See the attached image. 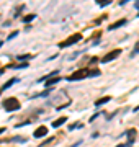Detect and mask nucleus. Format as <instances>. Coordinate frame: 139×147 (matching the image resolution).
I'll use <instances>...</instances> for the list:
<instances>
[{
    "mask_svg": "<svg viewBox=\"0 0 139 147\" xmlns=\"http://www.w3.org/2000/svg\"><path fill=\"white\" fill-rule=\"evenodd\" d=\"M136 54H139V43L136 44V47L132 49V52H131V56H136Z\"/></svg>",
    "mask_w": 139,
    "mask_h": 147,
    "instance_id": "obj_14",
    "label": "nucleus"
},
{
    "mask_svg": "<svg viewBox=\"0 0 139 147\" xmlns=\"http://www.w3.org/2000/svg\"><path fill=\"white\" fill-rule=\"evenodd\" d=\"M110 2H111V0H98V2H97V3H98L100 7H106V5H108V3H110Z\"/></svg>",
    "mask_w": 139,
    "mask_h": 147,
    "instance_id": "obj_12",
    "label": "nucleus"
},
{
    "mask_svg": "<svg viewBox=\"0 0 139 147\" xmlns=\"http://www.w3.org/2000/svg\"><path fill=\"white\" fill-rule=\"evenodd\" d=\"M111 100L110 96H105V98H100V100L95 101V106H101V105H105V103H108V101Z\"/></svg>",
    "mask_w": 139,
    "mask_h": 147,
    "instance_id": "obj_6",
    "label": "nucleus"
},
{
    "mask_svg": "<svg viewBox=\"0 0 139 147\" xmlns=\"http://www.w3.org/2000/svg\"><path fill=\"white\" fill-rule=\"evenodd\" d=\"M134 111H139V106H136V108H134Z\"/></svg>",
    "mask_w": 139,
    "mask_h": 147,
    "instance_id": "obj_19",
    "label": "nucleus"
},
{
    "mask_svg": "<svg viewBox=\"0 0 139 147\" xmlns=\"http://www.w3.org/2000/svg\"><path fill=\"white\" fill-rule=\"evenodd\" d=\"M51 142H53V137H49V139H47V140H44V142H43V144H41V146H49V144H51Z\"/></svg>",
    "mask_w": 139,
    "mask_h": 147,
    "instance_id": "obj_16",
    "label": "nucleus"
},
{
    "mask_svg": "<svg viewBox=\"0 0 139 147\" xmlns=\"http://www.w3.org/2000/svg\"><path fill=\"white\" fill-rule=\"evenodd\" d=\"M136 8H139V3H136Z\"/></svg>",
    "mask_w": 139,
    "mask_h": 147,
    "instance_id": "obj_20",
    "label": "nucleus"
},
{
    "mask_svg": "<svg viewBox=\"0 0 139 147\" xmlns=\"http://www.w3.org/2000/svg\"><path fill=\"white\" fill-rule=\"evenodd\" d=\"M59 80H62V79H59V77H53V79L46 80V87H51V85H54V83H57Z\"/></svg>",
    "mask_w": 139,
    "mask_h": 147,
    "instance_id": "obj_9",
    "label": "nucleus"
},
{
    "mask_svg": "<svg viewBox=\"0 0 139 147\" xmlns=\"http://www.w3.org/2000/svg\"><path fill=\"white\" fill-rule=\"evenodd\" d=\"M16 36H18V31H15V33H12V34H10V36H8V39H7V41L13 39V38H16Z\"/></svg>",
    "mask_w": 139,
    "mask_h": 147,
    "instance_id": "obj_15",
    "label": "nucleus"
},
{
    "mask_svg": "<svg viewBox=\"0 0 139 147\" xmlns=\"http://www.w3.org/2000/svg\"><path fill=\"white\" fill-rule=\"evenodd\" d=\"M88 74H90V70L88 69H80V70H77V72H74L67 80L69 82H75V80H82V79H85V77H88Z\"/></svg>",
    "mask_w": 139,
    "mask_h": 147,
    "instance_id": "obj_2",
    "label": "nucleus"
},
{
    "mask_svg": "<svg viewBox=\"0 0 139 147\" xmlns=\"http://www.w3.org/2000/svg\"><path fill=\"white\" fill-rule=\"evenodd\" d=\"M34 18H36V15H26V16H25V18H23V23H30V21H33Z\"/></svg>",
    "mask_w": 139,
    "mask_h": 147,
    "instance_id": "obj_11",
    "label": "nucleus"
},
{
    "mask_svg": "<svg viewBox=\"0 0 139 147\" xmlns=\"http://www.w3.org/2000/svg\"><path fill=\"white\" fill-rule=\"evenodd\" d=\"M0 92H2V90H0Z\"/></svg>",
    "mask_w": 139,
    "mask_h": 147,
    "instance_id": "obj_21",
    "label": "nucleus"
},
{
    "mask_svg": "<svg viewBox=\"0 0 139 147\" xmlns=\"http://www.w3.org/2000/svg\"><path fill=\"white\" fill-rule=\"evenodd\" d=\"M3 108L7 110V111H16V110H20V101L16 100V98H7V100L3 101Z\"/></svg>",
    "mask_w": 139,
    "mask_h": 147,
    "instance_id": "obj_1",
    "label": "nucleus"
},
{
    "mask_svg": "<svg viewBox=\"0 0 139 147\" xmlns=\"http://www.w3.org/2000/svg\"><path fill=\"white\" fill-rule=\"evenodd\" d=\"M66 121H67V118H59V119H56V121L53 123V127H59V126H62V124H64Z\"/></svg>",
    "mask_w": 139,
    "mask_h": 147,
    "instance_id": "obj_8",
    "label": "nucleus"
},
{
    "mask_svg": "<svg viewBox=\"0 0 139 147\" xmlns=\"http://www.w3.org/2000/svg\"><path fill=\"white\" fill-rule=\"evenodd\" d=\"M97 75H100V70L97 69V70H92V72L88 74V77H97Z\"/></svg>",
    "mask_w": 139,
    "mask_h": 147,
    "instance_id": "obj_13",
    "label": "nucleus"
},
{
    "mask_svg": "<svg viewBox=\"0 0 139 147\" xmlns=\"http://www.w3.org/2000/svg\"><path fill=\"white\" fill-rule=\"evenodd\" d=\"M5 133V127H0V134H3Z\"/></svg>",
    "mask_w": 139,
    "mask_h": 147,
    "instance_id": "obj_18",
    "label": "nucleus"
},
{
    "mask_svg": "<svg viewBox=\"0 0 139 147\" xmlns=\"http://www.w3.org/2000/svg\"><path fill=\"white\" fill-rule=\"evenodd\" d=\"M82 39V34L77 33L74 34V36H70L69 39H66L64 43H59V47H67V46H72V44H75V43H79V41Z\"/></svg>",
    "mask_w": 139,
    "mask_h": 147,
    "instance_id": "obj_3",
    "label": "nucleus"
},
{
    "mask_svg": "<svg viewBox=\"0 0 139 147\" xmlns=\"http://www.w3.org/2000/svg\"><path fill=\"white\" fill-rule=\"evenodd\" d=\"M80 144H82V140H79V142H75V144H74V146H70V147H77V146H80Z\"/></svg>",
    "mask_w": 139,
    "mask_h": 147,
    "instance_id": "obj_17",
    "label": "nucleus"
},
{
    "mask_svg": "<svg viewBox=\"0 0 139 147\" xmlns=\"http://www.w3.org/2000/svg\"><path fill=\"white\" fill-rule=\"evenodd\" d=\"M16 82H18V79H12V80H8L7 83L3 85V87L0 88V90H7V88H10V87H12V85H13V83H16Z\"/></svg>",
    "mask_w": 139,
    "mask_h": 147,
    "instance_id": "obj_10",
    "label": "nucleus"
},
{
    "mask_svg": "<svg viewBox=\"0 0 139 147\" xmlns=\"http://www.w3.org/2000/svg\"><path fill=\"white\" fill-rule=\"evenodd\" d=\"M123 25H126V20H125V18H123V20H119V21H116V23H113L111 26H110V30H116V28L123 26Z\"/></svg>",
    "mask_w": 139,
    "mask_h": 147,
    "instance_id": "obj_7",
    "label": "nucleus"
},
{
    "mask_svg": "<svg viewBox=\"0 0 139 147\" xmlns=\"http://www.w3.org/2000/svg\"><path fill=\"white\" fill-rule=\"evenodd\" d=\"M119 54H121V49H115V51H111V52L106 54L105 57H101V62H103V64H106V62H110V60L116 59Z\"/></svg>",
    "mask_w": 139,
    "mask_h": 147,
    "instance_id": "obj_4",
    "label": "nucleus"
},
{
    "mask_svg": "<svg viewBox=\"0 0 139 147\" xmlns=\"http://www.w3.org/2000/svg\"><path fill=\"white\" fill-rule=\"evenodd\" d=\"M46 134H47V127L46 126H40L36 131H34V137H36V139H40V137H44Z\"/></svg>",
    "mask_w": 139,
    "mask_h": 147,
    "instance_id": "obj_5",
    "label": "nucleus"
}]
</instances>
